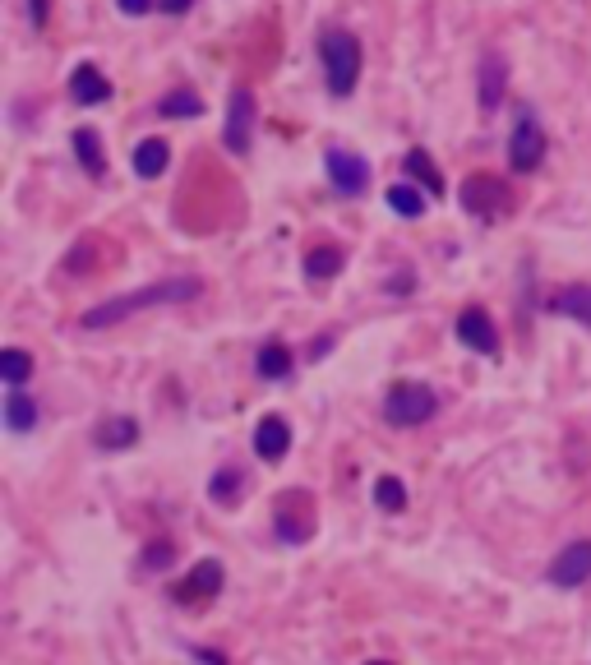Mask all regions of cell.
I'll return each mask as SVG.
<instances>
[{"instance_id": "obj_32", "label": "cell", "mask_w": 591, "mask_h": 665, "mask_svg": "<svg viewBox=\"0 0 591 665\" xmlns=\"http://www.w3.org/2000/svg\"><path fill=\"white\" fill-rule=\"evenodd\" d=\"M328 347H333V333H328V338H319V342H314V347H310V356H314V361H319V356H324Z\"/></svg>"}, {"instance_id": "obj_23", "label": "cell", "mask_w": 591, "mask_h": 665, "mask_svg": "<svg viewBox=\"0 0 591 665\" xmlns=\"http://www.w3.org/2000/svg\"><path fill=\"white\" fill-rule=\"evenodd\" d=\"M33 370H37L33 351H24V347H5V351H0V379H5L10 388H24L28 379H33Z\"/></svg>"}, {"instance_id": "obj_33", "label": "cell", "mask_w": 591, "mask_h": 665, "mask_svg": "<svg viewBox=\"0 0 591 665\" xmlns=\"http://www.w3.org/2000/svg\"><path fill=\"white\" fill-rule=\"evenodd\" d=\"M365 665H393V661H365Z\"/></svg>"}, {"instance_id": "obj_25", "label": "cell", "mask_w": 591, "mask_h": 665, "mask_svg": "<svg viewBox=\"0 0 591 665\" xmlns=\"http://www.w3.org/2000/svg\"><path fill=\"white\" fill-rule=\"evenodd\" d=\"M241 490H245L241 467H222V472H213V485H208V499H213V504H222V508H231L236 499H241Z\"/></svg>"}, {"instance_id": "obj_9", "label": "cell", "mask_w": 591, "mask_h": 665, "mask_svg": "<svg viewBox=\"0 0 591 665\" xmlns=\"http://www.w3.org/2000/svg\"><path fill=\"white\" fill-rule=\"evenodd\" d=\"M222 582H227V573H222L218 559H199L190 573H185L176 587H171V601L181 605H194V601H208V596L222 592Z\"/></svg>"}, {"instance_id": "obj_2", "label": "cell", "mask_w": 591, "mask_h": 665, "mask_svg": "<svg viewBox=\"0 0 591 665\" xmlns=\"http://www.w3.org/2000/svg\"><path fill=\"white\" fill-rule=\"evenodd\" d=\"M319 61H324V84L333 97H351L361 84V37L347 28H328L319 37Z\"/></svg>"}, {"instance_id": "obj_13", "label": "cell", "mask_w": 591, "mask_h": 665, "mask_svg": "<svg viewBox=\"0 0 591 665\" xmlns=\"http://www.w3.org/2000/svg\"><path fill=\"white\" fill-rule=\"evenodd\" d=\"M287 448H291V425L282 416H259V425H254V453L264 462H282Z\"/></svg>"}, {"instance_id": "obj_3", "label": "cell", "mask_w": 591, "mask_h": 665, "mask_svg": "<svg viewBox=\"0 0 591 665\" xmlns=\"http://www.w3.org/2000/svg\"><path fill=\"white\" fill-rule=\"evenodd\" d=\"M439 416V393L421 379H407V384H393L384 398V421L393 430H416V425L435 421Z\"/></svg>"}, {"instance_id": "obj_1", "label": "cell", "mask_w": 591, "mask_h": 665, "mask_svg": "<svg viewBox=\"0 0 591 665\" xmlns=\"http://www.w3.org/2000/svg\"><path fill=\"white\" fill-rule=\"evenodd\" d=\"M199 291H204L199 278H162V282H148V287H134V291H125V296H111V301L93 305V310H84L79 324H84L88 333H97V328H116V324H125V319L144 315V310H157V305L194 301Z\"/></svg>"}, {"instance_id": "obj_20", "label": "cell", "mask_w": 591, "mask_h": 665, "mask_svg": "<svg viewBox=\"0 0 591 665\" xmlns=\"http://www.w3.org/2000/svg\"><path fill=\"white\" fill-rule=\"evenodd\" d=\"M171 162V148L167 139H139L134 144V176H144V181H153V176H162Z\"/></svg>"}, {"instance_id": "obj_31", "label": "cell", "mask_w": 591, "mask_h": 665, "mask_svg": "<svg viewBox=\"0 0 591 665\" xmlns=\"http://www.w3.org/2000/svg\"><path fill=\"white\" fill-rule=\"evenodd\" d=\"M194 656H199V661L204 665H227V656H218V652H208V647H190Z\"/></svg>"}, {"instance_id": "obj_10", "label": "cell", "mask_w": 591, "mask_h": 665, "mask_svg": "<svg viewBox=\"0 0 591 665\" xmlns=\"http://www.w3.org/2000/svg\"><path fill=\"white\" fill-rule=\"evenodd\" d=\"M462 208L476 213V218H495L508 208V185L499 176H467L462 185Z\"/></svg>"}, {"instance_id": "obj_24", "label": "cell", "mask_w": 591, "mask_h": 665, "mask_svg": "<svg viewBox=\"0 0 591 665\" xmlns=\"http://www.w3.org/2000/svg\"><path fill=\"white\" fill-rule=\"evenodd\" d=\"M388 208H393L398 218H421L425 213V190L421 185H411V181L388 185Z\"/></svg>"}, {"instance_id": "obj_28", "label": "cell", "mask_w": 591, "mask_h": 665, "mask_svg": "<svg viewBox=\"0 0 591 665\" xmlns=\"http://www.w3.org/2000/svg\"><path fill=\"white\" fill-rule=\"evenodd\" d=\"M116 5H121V14H130V19H139V14L157 10V0H116Z\"/></svg>"}, {"instance_id": "obj_17", "label": "cell", "mask_w": 591, "mask_h": 665, "mask_svg": "<svg viewBox=\"0 0 591 665\" xmlns=\"http://www.w3.org/2000/svg\"><path fill=\"white\" fill-rule=\"evenodd\" d=\"M545 305H550V315L578 319V324L591 328V287H559Z\"/></svg>"}, {"instance_id": "obj_6", "label": "cell", "mask_w": 591, "mask_h": 665, "mask_svg": "<svg viewBox=\"0 0 591 665\" xmlns=\"http://www.w3.org/2000/svg\"><path fill=\"white\" fill-rule=\"evenodd\" d=\"M324 171H328V181H333V190H338L342 199H356V194L370 190V162H365L361 153H351V148H328Z\"/></svg>"}, {"instance_id": "obj_5", "label": "cell", "mask_w": 591, "mask_h": 665, "mask_svg": "<svg viewBox=\"0 0 591 665\" xmlns=\"http://www.w3.org/2000/svg\"><path fill=\"white\" fill-rule=\"evenodd\" d=\"M254 93L245 84L231 88V102H227V121H222V148L227 153H236V158H245L254 144Z\"/></svg>"}, {"instance_id": "obj_21", "label": "cell", "mask_w": 591, "mask_h": 665, "mask_svg": "<svg viewBox=\"0 0 591 665\" xmlns=\"http://www.w3.org/2000/svg\"><path fill=\"white\" fill-rule=\"evenodd\" d=\"M93 444L97 448H130V444H139V421H134V416H107V421L93 430Z\"/></svg>"}, {"instance_id": "obj_15", "label": "cell", "mask_w": 591, "mask_h": 665, "mask_svg": "<svg viewBox=\"0 0 591 665\" xmlns=\"http://www.w3.org/2000/svg\"><path fill=\"white\" fill-rule=\"evenodd\" d=\"M402 171H407L411 185H421L425 194L444 199V171L430 162V153H425V148H407V158H402Z\"/></svg>"}, {"instance_id": "obj_19", "label": "cell", "mask_w": 591, "mask_h": 665, "mask_svg": "<svg viewBox=\"0 0 591 665\" xmlns=\"http://www.w3.org/2000/svg\"><path fill=\"white\" fill-rule=\"evenodd\" d=\"M0 407H5V430H10V435H28V430L37 425V416H42L37 412V402L28 398V393H19V388H10Z\"/></svg>"}, {"instance_id": "obj_14", "label": "cell", "mask_w": 591, "mask_h": 665, "mask_svg": "<svg viewBox=\"0 0 591 665\" xmlns=\"http://www.w3.org/2000/svg\"><path fill=\"white\" fill-rule=\"evenodd\" d=\"M70 148L74 158H79V167L88 171V176H107V153H102V134L93 130V125H79V130L70 134Z\"/></svg>"}, {"instance_id": "obj_12", "label": "cell", "mask_w": 591, "mask_h": 665, "mask_svg": "<svg viewBox=\"0 0 591 665\" xmlns=\"http://www.w3.org/2000/svg\"><path fill=\"white\" fill-rule=\"evenodd\" d=\"M70 97L79 102V107H102V102H111V79L97 65H74L70 70Z\"/></svg>"}, {"instance_id": "obj_27", "label": "cell", "mask_w": 591, "mask_h": 665, "mask_svg": "<svg viewBox=\"0 0 591 665\" xmlns=\"http://www.w3.org/2000/svg\"><path fill=\"white\" fill-rule=\"evenodd\" d=\"M171 559H176V545L167 541V536H157V541L144 545V569H171Z\"/></svg>"}, {"instance_id": "obj_29", "label": "cell", "mask_w": 591, "mask_h": 665, "mask_svg": "<svg viewBox=\"0 0 591 665\" xmlns=\"http://www.w3.org/2000/svg\"><path fill=\"white\" fill-rule=\"evenodd\" d=\"M28 14H33L37 28H47V14H51V0H28Z\"/></svg>"}, {"instance_id": "obj_26", "label": "cell", "mask_w": 591, "mask_h": 665, "mask_svg": "<svg viewBox=\"0 0 591 665\" xmlns=\"http://www.w3.org/2000/svg\"><path fill=\"white\" fill-rule=\"evenodd\" d=\"M374 504L384 508V513H402V508H407V481L379 476V481H374Z\"/></svg>"}, {"instance_id": "obj_16", "label": "cell", "mask_w": 591, "mask_h": 665, "mask_svg": "<svg viewBox=\"0 0 591 665\" xmlns=\"http://www.w3.org/2000/svg\"><path fill=\"white\" fill-rule=\"evenodd\" d=\"M157 116H167V121H194V116H204V97L194 93V88H171V93L157 97Z\"/></svg>"}, {"instance_id": "obj_4", "label": "cell", "mask_w": 591, "mask_h": 665, "mask_svg": "<svg viewBox=\"0 0 591 665\" xmlns=\"http://www.w3.org/2000/svg\"><path fill=\"white\" fill-rule=\"evenodd\" d=\"M545 153H550V139H545L536 111L518 107V125L508 134V167L518 171V176H527V171H536L545 162Z\"/></svg>"}, {"instance_id": "obj_22", "label": "cell", "mask_w": 591, "mask_h": 665, "mask_svg": "<svg viewBox=\"0 0 591 665\" xmlns=\"http://www.w3.org/2000/svg\"><path fill=\"white\" fill-rule=\"evenodd\" d=\"M342 264H347V254H342L338 245H314V250L305 254V278H310V282L338 278Z\"/></svg>"}, {"instance_id": "obj_7", "label": "cell", "mask_w": 591, "mask_h": 665, "mask_svg": "<svg viewBox=\"0 0 591 665\" xmlns=\"http://www.w3.org/2000/svg\"><path fill=\"white\" fill-rule=\"evenodd\" d=\"M545 578H550V587H559V592H573V587L591 582V541H568L555 555V564L545 569Z\"/></svg>"}, {"instance_id": "obj_18", "label": "cell", "mask_w": 591, "mask_h": 665, "mask_svg": "<svg viewBox=\"0 0 591 665\" xmlns=\"http://www.w3.org/2000/svg\"><path fill=\"white\" fill-rule=\"evenodd\" d=\"M254 370H259V379H287L291 370H296V356H291L287 342H264L259 347V356H254Z\"/></svg>"}, {"instance_id": "obj_8", "label": "cell", "mask_w": 591, "mask_h": 665, "mask_svg": "<svg viewBox=\"0 0 591 665\" xmlns=\"http://www.w3.org/2000/svg\"><path fill=\"white\" fill-rule=\"evenodd\" d=\"M453 333H458V342L467 351L499 356V328H495V319H490V310H481V305H467L458 315V324H453Z\"/></svg>"}, {"instance_id": "obj_11", "label": "cell", "mask_w": 591, "mask_h": 665, "mask_svg": "<svg viewBox=\"0 0 591 665\" xmlns=\"http://www.w3.org/2000/svg\"><path fill=\"white\" fill-rule=\"evenodd\" d=\"M504 93H508L504 51H485L481 70H476V102H481V111H499V107H504Z\"/></svg>"}, {"instance_id": "obj_30", "label": "cell", "mask_w": 591, "mask_h": 665, "mask_svg": "<svg viewBox=\"0 0 591 665\" xmlns=\"http://www.w3.org/2000/svg\"><path fill=\"white\" fill-rule=\"evenodd\" d=\"M190 5H194V0H157V10H162V14H185Z\"/></svg>"}]
</instances>
